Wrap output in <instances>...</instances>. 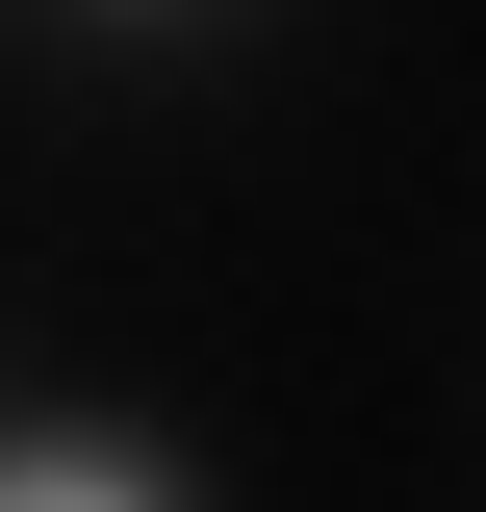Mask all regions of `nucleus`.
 <instances>
[{
	"label": "nucleus",
	"mask_w": 486,
	"mask_h": 512,
	"mask_svg": "<svg viewBox=\"0 0 486 512\" xmlns=\"http://www.w3.org/2000/svg\"><path fill=\"white\" fill-rule=\"evenodd\" d=\"M0 512H154V487H103V461H26V487H0Z\"/></svg>",
	"instance_id": "1"
}]
</instances>
